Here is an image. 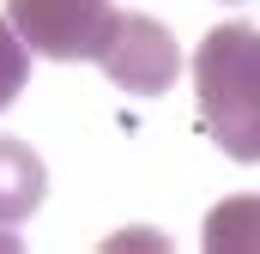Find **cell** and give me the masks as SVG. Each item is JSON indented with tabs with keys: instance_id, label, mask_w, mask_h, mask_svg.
Instances as JSON below:
<instances>
[{
	"instance_id": "1",
	"label": "cell",
	"mask_w": 260,
	"mask_h": 254,
	"mask_svg": "<svg viewBox=\"0 0 260 254\" xmlns=\"http://www.w3.org/2000/svg\"><path fill=\"white\" fill-rule=\"evenodd\" d=\"M194 97L212 145L236 164H260V30L218 24L194 55Z\"/></svg>"
},
{
	"instance_id": "2",
	"label": "cell",
	"mask_w": 260,
	"mask_h": 254,
	"mask_svg": "<svg viewBox=\"0 0 260 254\" xmlns=\"http://www.w3.org/2000/svg\"><path fill=\"white\" fill-rule=\"evenodd\" d=\"M6 18L30 55L97 61L121 12H115V0H6Z\"/></svg>"
},
{
	"instance_id": "3",
	"label": "cell",
	"mask_w": 260,
	"mask_h": 254,
	"mask_svg": "<svg viewBox=\"0 0 260 254\" xmlns=\"http://www.w3.org/2000/svg\"><path fill=\"white\" fill-rule=\"evenodd\" d=\"M103 79H115L127 97H164L170 91V79L182 73V49H176V37L157 24V18H145V12H121L115 18V30H109V43H103Z\"/></svg>"
},
{
	"instance_id": "4",
	"label": "cell",
	"mask_w": 260,
	"mask_h": 254,
	"mask_svg": "<svg viewBox=\"0 0 260 254\" xmlns=\"http://www.w3.org/2000/svg\"><path fill=\"white\" fill-rule=\"evenodd\" d=\"M49 194V170L24 139H0V230L24 224Z\"/></svg>"
},
{
	"instance_id": "5",
	"label": "cell",
	"mask_w": 260,
	"mask_h": 254,
	"mask_svg": "<svg viewBox=\"0 0 260 254\" xmlns=\"http://www.w3.org/2000/svg\"><path fill=\"white\" fill-rule=\"evenodd\" d=\"M206 254H260V194H230L200 224Z\"/></svg>"
},
{
	"instance_id": "6",
	"label": "cell",
	"mask_w": 260,
	"mask_h": 254,
	"mask_svg": "<svg viewBox=\"0 0 260 254\" xmlns=\"http://www.w3.org/2000/svg\"><path fill=\"white\" fill-rule=\"evenodd\" d=\"M24 85H30V49H24V37L12 30V18H0V109H6Z\"/></svg>"
}]
</instances>
